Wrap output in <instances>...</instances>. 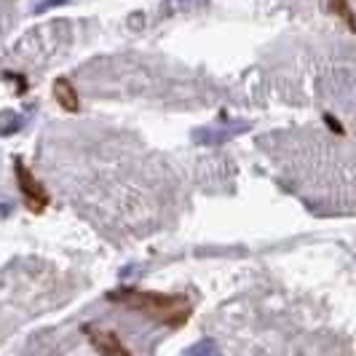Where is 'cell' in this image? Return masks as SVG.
Segmentation results:
<instances>
[{
    "mask_svg": "<svg viewBox=\"0 0 356 356\" xmlns=\"http://www.w3.org/2000/svg\"><path fill=\"white\" fill-rule=\"evenodd\" d=\"M83 332H86V338H89V343L94 346V351H97L99 356H134L131 351H129V346H126L124 340L118 338L113 330L86 324Z\"/></svg>",
    "mask_w": 356,
    "mask_h": 356,
    "instance_id": "cell-3",
    "label": "cell"
},
{
    "mask_svg": "<svg viewBox=\"0 0 356 356\" xmlns=\"http://www.w3.org/2000/svg\"><path fill=\"white\" fill-rule=\"evenodd\" d=\"M54 97H56V102L65 107L67 113H75L81 107V97H78V91H75V86L67 78H56L54 81Z\"/></svg>",
    "mask_w": 356,
    "mask_h": 356,
    "instance_id": "cell-4",
    "label": "cell"
},
{
    "mask_svg": "<svg viewBox=\"0 0 356 356\" xmlns=\"http://www.w3.org/2000/svg\"><path fill=\"white\" fill-rule=\"evenodd\" d=\"M327 6H330V11H332L335 17H340L348 27H351L354 17H351V6H348V0H327Z\"/></svg>",
    "mask_w": 356,
    "mask_h": 356,
    "instance_id": "cell-6",
    "label": "cell"
},
{
    "mask_svg": "<svg viewBox=\"0 0 356 356\" xmlns=\"http://www.w3.org/2000/svg\"><path fill=\"white\" fill-rule=\"evenodd\" d=\"M182 356H220V348H217L214 340L207 338V340H198L196 346H191Z\"/></svg>",
    "mask_w": 356,
    "mask_h": 356,
    "instance_id": "cell-5",
    "label": "cell"
},
{
    "mask_svg": "<svg viewBox=\"0 0 356 356\" xmlns=\"http://www.w3.org/2000/svg\"><path fill=\"white\" fill-rule=\"evenodd\" d=\"M113 303H121L131 311H140L163 327L179 330L191 319L193 305L185 295H163V292H145V289H115L107 295Z\"/></svg>",
    "mask_w": 356,
    "mask_h": 356,
    "instance_id": "cell-1",
    "label": "cell"
},
{
    "mask_svg": "<svg viewBox=\"0 0 356 356\" xmlns=\"http://www.w3.org/2000/svg\"><path fill=\"white\" fill-rule=\"evenodd\" d=\"M14 169H17V182H19V191H22V198H24V207L30 212L40 214L49 207V191L43 188L40 179H35V175L24 166L22 159L14 161Z\"/></svg>",
    "mask_w": 356,
    "mask_h": 356,
    "instance_id": "cell-2",
    "label": "cell"
}]
</instances>
